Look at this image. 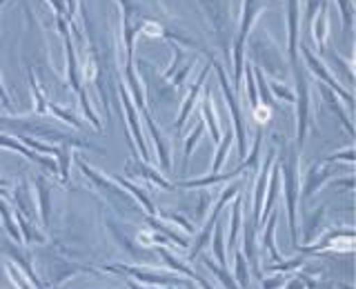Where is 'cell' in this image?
Here are the masks:
<instances>
[{"label": "cell", "mask_w": 356, "mask_h": 289, "mask_svg": "<svg viewBox=\"0 0 356 289\" xmlns=\"http://www.w3.org/2000/svg\"><path fill=\"white\" fill-rule=\"evenodd\" d=\"M58 27H60V33H63V38H65V47H67V74H70V85H72L74 92L78 94V98H81V105H83L85 116H87L89 120H92V125L100 131V129H103V127H100V120L96 118L92 105H89L87 94H85V89H83V85H81V78H78L76 51H74V44H72V38H70V29H67V20H65L63 16L58 18Z\"/></svg>", "instance_id": "cell-1"}, {"label": "cell", "mask_w": 356, "mask_h": 289, "mask_svg": "<svg viewBox=\"0 0 356 289\" xmlns=\"http://www.w3.org/2000/svg\"><path fill=\"white\" fill-rule=\"evenodd\" d=\"M285 174V196H287V211H289V229H292V240L296 242V200H298V154L289 149V156L283 163Z\"/></svg>", "instance_id": "cell-2"}, {"label": "cell", "mask_w": 356, "mask_h": 289, "mask_svg": "<svg viewBox=\"0 0 356 289\" xmlns=\"http://www.w3.org/2000/svg\"><path fill=\"white\" fill-rule=\"evenodd\" d=\"M263 9V0H245V9H243V20H241V33L236 40V47H234V60H236V85H241V76H243V42L248 38V31L252 27L254 18L259 16V11Z\"/></svg>", "instance_id": "cell-3"}, {"label": "cell", "mask_w": 356, "mask_h": 289, "mask_svg": "<svg viewBox=\"0 0 356 289\" xmlns=\"http://www.w3.org/2000/svg\"><path fill=\"white\" fill-rule=\"evenodd\" d=\"M241 192V185L236 183V185H232V187H227L225 192H222V196L218 198V203H216V207H214V211L209 214V218H207V222H205V227L200 229V233H198V240L194 242V249L189 251V263L192 261H196V256L200 254V249L205 247V245L209 242V238H211V229H214V225H216V220H218V214H220V209L225 207V203L232 198V196H236Z\"/></svg>", "instance_id": "cell-4"}, {"label": "cell", "mask_w": 356, "mask_h": 289, "mask_svg": "<svg viewBox=\"0 0 356 289\" xmlns=\"http://www.w3.org/2000/svg\"><path fill=\"white\" fill-rule=\"evenodd\" d=\"M107 272H122V274H129L134 278H138L140 283H149V285H187L189 281L181 276H174V274H159V272H152V270H138V267H131V265H116V267H105Z\"/></svg>", "instance_id": "cell-5"}, {"label": "cell", "mask_w": 356, "mask_h": 289, "mask_svg": "<svg viewBox=\"0 0 356 289\" xmlns=\"http://www.w3.org/2000/svg\"><path fill=\"white\" fill-rule=\"evenodd\" d=\"M216 67V72H218V78H220V87H222V92H225V98H227V105L232 109V116H234V136L238 138V151L241 156H245V125H243V116H241V107H238V100L236 96L232 94V89H229V83H227V78H225V72L220 69V67L216 63H211Z\"/></svg>", "instance_id": "cell-6"}, {"label": "cell", "mask_w": 356, "mask_h": 289, "mask_svg": "<svg viewBox=\"0 0 356 289\" xmlns=\"http://www.w3.org/2000/svg\"><path fill=\"white\" fill-rule=\"evenodd\" d=\"M76 163H78V167H81L83 174H85L87 178H92V183H94L96 187L103 189V192L109 196V200H111V203H114V205H120V203L129 205V203H134V200L125 194V189H118V187H116L114 183H111V181H107V178H103L100 174H96V172L92 170V167H89L83 158H78Z\"/></svg>", "instance_id": "cell-7"}, {"label": "cell", "mask_w": 356, "mask_h": 289, "mask_svg": "<svg viewBox=\"0 0 356 289\" xmlns=\"http://www.w3.org/2000/svg\"><path fill=\"white\" fill-rule=\"evenodd\" d=\"M294 74H296V87H298V144L305 140V129H307V109H309V98H307V78L300 69V65L294 63Z\"/></svg>", "instance_id": "cell-8"}, {"label": "cell", "mask_w": 356, "mask_h": 289, "mask_svg": "<svg viewBox=\"0 0 356 289\" xmlns=\"http://www.w3.org/2000/svg\"><path fill=\"white\" fill-rule=\"evenodd\" d=\"M0 147H7V149H11V151H18V154H22V156H27L29 160L38 163L40 167H44V170L51 172V174L58 172V165H56V160L47 158V156H40V154H36V151H31V149L25 147V144H22L20 140L11 138V136H5V133H0Z\"/></svg>", "instance_id": "cell-9"}, {"label": "cell", "mask_w": 356, "mask_h": 289, "mask_svg": "<svg viewBox=\"0 0 356 289\" xmlns=\"http://www.w3.org/2000/svg\"><path fill=\"white\" fill-rule=\"evenodd\" d=\"M276 158V151H270L267 160L261 167L259 181H256V192H254V222H261V211H263V203H265V192H267V174H270V167Z\"/></svg>", "instance_id": "cell-10"}, {"label": "cell", "mask_w": 356, "mask_h": 289, "mask_svg": "<svg viewBox=\"0 0 356 289\" xmlns=\"http://www.w3.org/2000/svg\"><path fill=\"white\" fill-rule=\"evenodd\" d=\"M303 56H305V58H307V65H309V69L314 72V74H316V76L321 78L323 83H327V85H330V87L334 89V92H339V94H341V96H343L345 100H348V105H350V109H352V96H350L348 92H343V89H341V85H339L337 81H334V78H332V74H330V72L325 69V67H323V63H321V60L316 58V56L312 53V51H309L307 47H303Z\"/></svg>", "instance_id": "cell-11"}, {"label": "cell", "mask_w": 356, "mask_h": 289, "mask_svg": "<svg viewBox=\"0 0 356 289\" xmlns=\"http://www.w3.org/2000/svg\"><path fill=\"white\" fill-rule=\"evenodd\" d=\"M120 98H122V105L127 109V118H129V125H131V133H134V140H136L138 149L143 154L145 160H149V151H147V144L143 140V131H140V125H138V118H136V109H134L131 100H129V94L125 92V87H120Z\"/></svg>", "instance_id": "cell-12"}, {"label": "cell", "mask_w": 356, "mask_h": 289, "mask_svg": "<svg viewBox=\"0 0 356 289\" xmlns=\"http://www.w3.org/2000/svg\"><path fill=\"white\" fill-rule=\"evenodd\" d=\"M334 172L330 170V167L325 165V163H323V165H314V167H312V170L307 172V181H305V192L303 194H300V198H309L312 194H314L316 192V189L323 185V183H325L327 181V178L332 176Z\"/></svg>", "instance_id": "cell-13"}, {"label": "cell", "mask_w": 356, "mask_h": 289, "mask_svg": "<svg viewBox=\"0 0 356 289\" xmlns=\"http://www.w3.org/2000/svg\"><path fill=\"white\" fill-rule=\"evenodd\" d=\"M16 205H18V214L22 218H27L29 222L36 218V200L31 196V189L27 187V183H22L16 192Z\"/></svg>", "instance_id": "cell-14"}, {"label": "cell", "mask_w": 356, "mask_h": 289, "mask_svg": "<svg viewBox=\"0 0 356 289\" xmlns=\"http://www.w3.org/2000/svg\"><path fill=\"white\" fill-rule=\"evenodd\" d=\"M209 67H211V65L205 67L203 74H200V78H198V83L192 87V92H189V96H187V100H185V105H183V109H181V116H178V120H176V129H181V127L185 125V120H187V116H189V111H192V107H194V103H196V98H198V94H200V87H203L205 78H207V74H209Z\"/></svg>", "instance_id": "cell-15"}, {"label": "cell", "mask_w": 356, "mask_h": 289, "mask_svg": "<svg viewBox=\"0 0 356 289\" xmlns=\"http://www.w3.org/2000/svg\"><path fill=\"white\" fill-rule=\"evenodd\" d=\"M245 167L241 165L238 170H234L229 174H209L205 178H198V181H185L181 183V187H207V185H216V183H225V181H232V178H236Z\"/></svg>", "instance_id": "cell-16"}, {"label": "cell", "mask_w": 356, "mask_h": 289, "mask_svg": "<svg viewBox=\"0 0 356 289\" xmlns=\"http://www.w3.org/2000/svg\"><path fill=\"white\" fill-rule=\"evenodd\" d=\"M114 181H116V183H120V187H122V189H127V192H129V194H131L134 198H136V200H138V203H143V205H145V209H147V214H152V216L156 214V209H154V205H152V200H149V196H147V194H145V192H143V189H138L136 185H131V183H127V181H125V178H120V176H116V178H114Z\"/></svg>", "instance_id": "cell-17"}, {"label": "cell", "mask_w": 356, "mask_h": 289, "mask_svg": "<svg viewBox=\"0 0 356 289\" xmlns=\"http://www.w3.org/2000/svg\"><path fill=\"white\" fill-rule=\"evenodd\" d=\"M72 147L74 144L72 142H63L60 147H58V172H60V178H63V183L70 181V165H72Z\"/></svg>", "instance_id": "cell-18"}, {"label": "cell", "mask_w": 356, "mask_h": 289, "mask_svg": "<svg viewBox=\"0 0 356 289\" xmlns=\"http://www.w3.org/2000/svg\"><path fill=\"white\" fill-rule=\"evenodd\" d=\"M203 122L209 127L211 136H214V142L218 144L220 142V131H218V122H216V116H214V107H211V100H209V94H205L203 98Z\"/></svg>", "instance_id": "cell-19"}, {"label": "cell", "mask_w": 356, "mask_h": 289, "mask_svg": "<svg viewBox=\"0 0 356 289\" xmlns=\"http://www.w3.org/2000/svg\"><path fill=\"white\" fill-rule=\"evenodd\" d=\"M232 140H234V129L229 127L227 133H225V138H222V140L218 142V154H216V158H214V165H211V174H216V172L220 170V167H222V163H225Z\"/></svg>", "instance_id": "cell-20"}, {"label": "cell", "mask_w": 356, "mask_h": 289, "mask_svg": "<svg viewBox=\"0 0 356 289\" xmlns=\"http://www.w3.org/2000/svg\"><path fill=\"white\" fill-rule=\"evenodd\" d=\"M276 194H278V167L272 172V178H270V196H267V200L263 203V211H261V222L267 220V214L274 209V200H276ZM259 222V225H261Z\"/></svg>", "instance_id": "cell-21"}, {"label": "cell", "mask_w": 356, "mask_h": 289, "mask_svg": "<svg viewBox=\"0 0 356 289\" xmlns=\"http://www.w3.org/2000/svg\"><path fill=\"white\" fill-rule=\"evenodd\" d=\"M325 36H327V3L323 0L321 14H318L316 25H314V38L318 42V47H323V44H325Z\"/></svg>", "instance_id": "cell-22"}, {"label": "cell", "mask_w": 356, "mask_h": 289, "mask_svg": "<svg viewBox=\"0 0 356 289\" xmlns=\"http://www.w3.org/2000/svg\"><path fill=\"white\" fill-rule=\"evenodd\" d=\"M36 187H38V198H40L42 222L47 225V222H49V209H51V205H49V187H47V183H44L40 176L36 178Z\"/></svg>", "instance_id": "cell-23"}, {"label": "cell", "mask_w": 356, "mask_h": 289, "mask_svg": "<svg viewBox=\"0 0 356 289\" xmlns=\"http://www.w3.org/2000/svg\"><path fill=\"white\" fill-rule=\"evenodd\" d=\"M134 172L140 174V176H145V178H147V181H152L154 185H159V187H163V189H174V185H172V183H167L161 174H156V172L152 170V167H147V165L138 163L136 167H134Z\"/></svg>", "instance_id": "cell-24"}, {"label": "cell", "mask_w": 356, "mask_h": 289, "mask_svg": "<svg viewBox=\"0 0 356 289\" xmlns=\"http://www.w3.org/2000/svg\"><path fill=\"white\" fill-rule=\"evenodd\" d=\"M241 211H243V203L241 198L234 200V209H232V231H229V249H234L236 245V236H238V227H241Z\"/></svg>", "instance_id": "cell-25"}, {"label": "cell", "mask_w": 356, "mask_h": 289, "mask_svg": "<svg viewBox=\"0 0 356 289\" xmlns=\"http://www.w3.org/2000/svg\"><path fill=\"white\" fill-rule=\"evenodd\" d=\"M159 254H161V258H165V263L170 265V267H174V270H176L178 274H185V276H189V278H194V281H196V278H198V274H194V272L189 270L187 265H183L181 261H176L174 256H172L170 251H167L165 247H159Z\"/></svg>", "instance_id": "cell-26"}, {"label": "cell", "mask_w": 356, "mask_h": 289, "mask_svg": "<svg viewBox=\"0 0 356 289\" xmlns=\"http://www.w3.org/2000/svg\"><path fill=\"white\" fill-rule=\"evenodd\" d=\"M203 263H205V267H207V270H211V272H214V276H218L220 278V283L222 285H225L227 289H241L236 283H234V278L225 272V270H222V267H218V265H214V263H211L209 261V256H203Z\"/></svg>", "instance_id": "cell-27"}, {"label": "cell", "mask_w": 356, "mask_h": 289, "mask_svg": "<svg viewBox=\"0 0 356 289\" xmlns=\"http://www.w3.org/2000/svg\"><path fill=\"white\" fill-rule=\"evenodd\" d=\"M211 249H214L216 258H218V267L225 270L227 261H225V247H222V225L216 220V233H214V242H211Z\"/></svg>", "instance_id": "cell-28"}, {"label": "cell", "mask_w": 356, "mask_h": 289, "mask_svg": "<svg viewBox=\"0 0 356 289\" xmlns=\"http://www.w3.org/2000/svg\"><path fill=\"white\" fill-rule=\"evenodd\" d=\"M234 278L238 281V287L245 289L250 283V274H248V261H245L243 251H236V274H234Z\"/></svg>", "instance_id": "cell-29"}, {"label": "cell", "mask_w": 356, "mask_h": 289, "mask_svg": "<svg viewBox=\"0 0 356 289\" xmlns=\"http://www.w3.org/2000/svg\"><path fill=\"white\" fill-rule=\"evenodd\" d=\"M0 216H3V225H5V229L9 231V236L20 242V240H22V238H20V231H18V227L14 225V220H11L9 207H7L5 200H0Z\"/></svg>", "instance_id": "cell-30"}, {"label": "cell", "mask_w": 356, "mask_h": 289, "mask_svg": "<svg viewBox=\"0 0 356 289\" xmlns=\"http://www.w3.org/2000/svg\"><path fill=\"white\" fill-rule=\"evenodd\" d=\"M274 225H276V214L270 218V222H267V231H265V247L270 249L272 261L281 263V261H283V258H281V254H278V251H276V247H274Z\"/></svg>", "instance_id": "cell-31"}, {"label": "cell", "mask_w": 356, "mask_h": 289, "mask_svg": "<svg viewBox=\"0 0 356 289\" xmlns=\"http://www.w3.org/2000/svg\"><path fill=\"white\" fill-rule=\"evenodd\" d=\"M5 270H7V276L11 278V283H14L18 289H33V285L27 281V278H25V274H22L20 270H16V265H11V263H7V267H5Z\"/></svg>", "instance_id": "cell-32"}, {"label": "cell", "mask_w": 356, "mask_h": 289, "mask_svg": "<svg viewBox=\"0 0 356 289\" xmlns=\"http://www.w3.org/2000/svg\"><path fill=\"white\" fill-rule=\"evenodd\" d=\"M203 129H205V122L200 120L198 125L194 127V131L189 133L187 136V140H185V165H187V160H189V156H192V149H194V144L200 140V136H203Z\"/></svg>", "instance_id": "cell-33"}, {"label": "cell", "mask_w": 356, "mask_h": 289, "mask_svg": "<svg viewBox=\"0 0 356 289\" xmlns=\"http://www.w3.org/2000/svg\"><path fill=\"white\" fill-rule=\"evenodd\" d=\"M252 72L256 74V81H259V92H261V100H259V103L265 105V107H272L274 105V98H272L270 92H267V83H265L263 72L261 69H252Z\"/></svg>", "instance_id": "cell-34"}, {"label": "cell", "mask_w": 356, "mask_h": 289, "mask_svg": "<svg viewBox=\"0 0 356 289\" xmlns=\"http://www.w3.org/2000/svg\"><path fill=\"white\" fill-rule=\"evenodd\" d=\"M321 92L325 94V98H327V105H330V107L334 109V114H339V118H341V120L345 122V127H348V131L352 133V120H350V118H345V114H343L341 105L337 103V98H334V96H332V92H330V89H325V87H321Z\"/></svg>", "instance_id": "cell-35"}, {"label": "cell", "mask_w": 356, "mask_h": 289, "mask_svg": "<svg viewBox=\"0 0 356 289\" xmlns=\"http://www.w3.org/2000/svg\"><path fill=\"white\" fill-rule=\"evenodd\" d=\"M47 109H49V111H54L56 116H60L65 122H70V125H74L76 129H81V127H83V125H81V120H78L74 114H70V111H67V109H63V107H58V105H47Z\"/></svg>", "instance_id": "cell-36"}, {"label": "cell", "mask_w": 356, "mask_h": 289, "mask_svg": "<svg viewBox=\"0 0 356 289\" xmlns=\"http://www.w3.org/2000/svg\"><path fill=\"white\" fill-rule=\"evenodd\" d=\"M303 263H305L303 258H294V261L276 263V265H272V267H270V270H272V272H274V270H276V272H294V270H298V267L303 265Z\"/></svg>", "instance_id": "cell-37"}, {"label": "cell", "mask_w": 356, "mask_h": 289, "mask_svg": "<svg viewBox=\"0 0 356 289\" xmlns=\"http://www.w3.org/2000/svg\"><path fill=\"white\" fill-rule=\"evenodd\" d=\"M245 74H248V92H250V103L252 107L259 105V94H256V87H254V72H252V65H248V69H245Z\"/></svg>", "instance_id": "cell-38"}, {"label": "cell", "mask_w": 356, "mask_h": 289, "mask_svg": "<svg viewBox=\"0 0 356 289\" xmlns=\"http://www.w3.org/2000/svg\"><path fill=\"white\" fill-rule=\"evenodd\" d=\"M339 7L343 11V20H345V29H352V0H339Z\"/></svg>", "instance_id": "cell-39"}, {"label": "cell", "mask_w": 356, "mask_h": 289, "mask_svg": "<svg viewBox=\"0 0 356 289\" xmlns=\"http://www.w3.org/2000/svg\"><path fill=\"white\" fill-rule=\"evenodd\" d=\"M272 89H274V94L278 96V98H285V100H289V103H294L296 100V96L289 92L287 87H283V85H278V83H272Z\"/></svg>", "instance_id": "cell-40"}, {"label": "cell", "mask_w": 356, "mask_h": 289, "mask_svg": "<svg viewBox=\"0 0 356 289\" xmlns=\"http://www.w3.org/2000/svg\"><path fill=\"white\" fill-rule=\"evenodd\" d=\"M254 118L261 122V125H265L267 120H270V107H265V105H256L254 107Z\"/></svg>", "instance_id": "cell-41"}, {"label": "cell", "mask_w": 356, "mask_h": 289, "mask_svg": "<svg viewBox=\"0 0 356 289\" xmlns=\"http://www.w3.org/2000/svg\"><path fill=\"white\" fill-rule=\"evenodd\" d=\"M339 158H345L350 165L354 163V149H348V151H343V154H337V156H330V158L325 163H332V160H339Z\"/></svg>", "instance_id": "cell-42"}, {"label": "cell", "mask_w": 356, "mask_h": 289, "mask_svg": "<svg viewBox=\"0 0 356 289\" xmlns=\"http://www.w3.org/2000/svg\"><path fill=\"white\" fill-rule=\"evenodd\" d=\"M5 5V0H0V7ZM0 98H3V103H5V107L7 109H11V103H9V96H7V92H5V87H3V83H0Z\"/></svg>", "instance_id": "cell-43"}, {"label": "cell", "mask_w": 356, "mask_h": 289, "mask_svg": "<svg viewBox=\"0 0 356 289\" xmlns=\"http://www.w3.org/2000/svg\"><path fill=\"white\" fill-rule=\"evenodd\" d=\"M67 11H70V16H74V11H76V0H67Z\"/></svg>", "instance_id": "cell-44"}, {"label": "cell", "mask_w": 356, "mask_h": 289, "mask_svg": "<svg viewBox=\"0 0 356 289\" xmlns=\"http://www.w3.org/2000/svg\"><path fill=\"white\" fill-rule=\"evenodd\" d=\"M300 287H303V278H300V281H294V283L289 285L287 289H300Z\"/></svg>", "instance_id": "cell-45"}, {"label": "cell", "mask_w": 356, "mask_h": 289, "mask_svg": "<svg viewBox=\"0 0 356 289\" xmlns=\"http://www.w3.org/2000/svg\"><path fill=\"white\" fill-rule=\"evenodd\" d=\"M196 283H200V285H203V289H214V287H211V285H207V283H205V281H203V278H200V276L196 278Z\"/></svg>", "instance_id": "cell-46"}, {"label": "cell", "mask_w": 356, "mask_h": 289, "mask_svg": "<svg viewBox=\"0 0 356 289\" xmlns=\"http://www.w3.org/2000/svg\"><path fill=\"white\" fill-rule=\"evenodd\" d=\"M125 281H127V285H129V289H140V287H138L136 283H131V281H129V278H125Z\"/></svg>", "instance_id": "cell-47"}, {"label": "cell", "mask_w": 356, "mask_h": 289, "mask_svg": "<svg viewBox=\"0 0 356 289\" xmlns=\"http://www.w3.org/2000/svg\"><path fill=\"white\" fill-rule=\"evenodd\" d=\"M187 289H196V285H192V283H187Z\"/></svg>", "instance_id": "cell-48"}]
</instances>
